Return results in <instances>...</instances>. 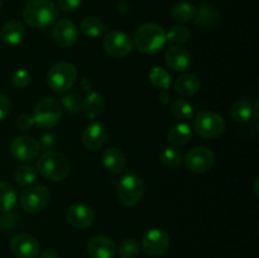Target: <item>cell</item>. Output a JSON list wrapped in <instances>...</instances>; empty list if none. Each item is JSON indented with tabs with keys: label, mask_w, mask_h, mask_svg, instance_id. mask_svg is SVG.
Instances as JSON below:
<instances>
[{
	"label": "cell",
	"mask_w": 259,
	"mask_h": 258,
	"mask_svg": "<svg viewBox=\"0 0 259 258\" xmlns=\"http://www.w3.org/2000/svg\"><path fill=\"white\" fill-rule=\"evenodd\" d=\"M58 18V8L52 0H30L23 9V19L29 27L43 28Z\"/></svg>",
	"instance_id": "1"
},
{
	"label": "cell",
	"mask_w": 259,
	"mask_h": 258,
	"mask_svg": "<svg viewBox=\"0 0 259 258\" xmlns=\"http://www.w3.org/2000/svg\"><path fill=\"white\" fill-rule=\"evenodd\" d=\"M166 42V30L156 23H146L134 33V45L137 50L146 55L158 52Z\"/></svg>",
	"instance_id": "2"
},
{
	"label": "cell",
	"mask_w": 259,
	"mask_h": 258,
	"mask_svg": "<svg viewBox=\"0 0 259 258\" xmlns=\"http://www.w3.org/2000/svg\"><path fill=\"white\" fill-rule=\"evenodd\" d=\"M70 161L57 151H47L38 158L37 171L50 181H62L70 174Z\"/></svg>",
	"instance_id": "3"
},
{
	"label": "cell",
	"mask_w": 259,
	"mask_h": 258,
	"mask_svg": "<svg viewBox=\"0 0 259 258\" xmlns=\"http://www.w3.org/2000/svg\"><path fill=\"white\" fill-rule=\"evenodd\" d=\"M146 194V184L137 174H126L116 185V196L125 206H136Z\"/></svg>",
	"instance_id": "4"
},
{
	"label": "cell",
	"mask_w": 259,
	"mask_h": 258,
	"mask_svg": "<svg viewBox=\"0 0 259 258\" xmlns=\"http://www.w3.org/2000/svg\"><path fill=\"white\" fill-rule=\"evenodd\" d=\"M77 80V70L75 65L67 61L55 63L47 73L48 86L56 93H66L75 85Z\"/></svg>",
	"instance_id": "5"
},
{
	"label": "cell",
	"mask_w": 259,
	"mask_h": 258,
	"mask_svg": "<svg viewBox=\"0 0 259 258\" xmlns=\"http://www.w3.org/2000/svg\"><path fill=\"white\" fill-rule=\"evenodd\" d=\"M32 118L34 123L40 128H53L60 123L61 118H62V106L55 99H42L35 105Z\"/></svg>",
	"instance_id": "6"
},
{
	"label": "cell",
	"mask_w": 259,
	"mask_h": 258,
	"mask_svg": "<svg viewBox=\"0 0 259 258\" xmlns=\"http://www.w3.org/2000/svg\"><path fill=\"white\" fill-rule=\"evenodd\" d=\"M195 131L200 137L214 139L222 136L225 129V120L222 115L214 111H200L195 118Z\"/></svg>",
	"instance_id": "7"
},
{
	"label": "cell",
	"mask_w": 259,
	"mask_h": 258,
	"mask_svg": "<svg viewBox=\"0 0 259 258\" xmlns=\"http://www.w3.org/2000/svg\"><path fill=\"white\" fill-rule=\"evenodd\" d=\"M51 199L50 189L45 185L35 184L32 186H28L20 196V205L23 210L27 212L34 214L40 211L48 205Z\"/></svg>",
	"instance_id": "8"
},
{
	"label": "cell",
	"mask_w": 259,
	"mask_h": 258,
	"mask_svg": "<svg viewBox=\"0 0 259 258\" xmlns=\"http://www.w3.org/2000/svg\"><path fill=\"white\" fill-rule=\"evenodd\" d=\"M185 164L195 174H204L212 167L215 162V154L209 147H195L185 157Z\"/></svg>",
	"instance_id": "9"
},
{
	"label": "cell",
	"mask_w": 259,
	"mask_h": 258,
	"mask_svg": "<svg viewBox=\"0 0 259 258\" xmlns=\"http://www.w3.org/2000/svg\"><path fill=\"white\" fill-rule=\"evenodd\" d=\"M103 47L108 55L115 58H123L131 53L133 42L128 34L119 30H111L106 33L103 40Z\"/></svg>",
	"instance_id": "10"
},
{
	"label": "cell",
	"mask_w": 259,
	"mask_h": 258,
	"mask_svg": "<svg viewBox=\"0 0 259 258\" xmlns=\"http://www.w3.org/2000/svg\"><path fill=\"white\" fill-rule=\"evenodd\" d=\"M171 240L168 234L162 229L148 230L142 239V248L151 257H161L169 249Z\"/></svg>",
	"instance_id": "11"
},
{
	"label": "cell",
	"mask_w": 259,
	"mask_h": 258,
	"mask_svg": "<svg viewBox=\"0 0 259 258\" xmlns=\"http://www.w3.org/2000/svg\"><path fill=\"white\" fill-rule=\"evenodd\" d=\"M39 142L30 136H20L10 143V154L20 162H30L39 153Z\"/></svg>",
	"instance_id": "12"
},
{
	"label": "cell",
	"mask_w": 259,
	"mask_h": 258,
	"mask_svg": "<svg viewBox=\"0 0 259 258\" xmlns=\"http://www.w3.org/2000/svg\"><path fill=\"white\" fill-rule=\"evenodd\" d=\"M10 249L17 258H37L39 254V243L32 234L18 233L10 242Z\"/></svg>",
	"instance_id": "13"
},
{
	"label": "cell",
	"mask_w": 259,
	"mask_h": 258,
	"mask_svg": "<svg viewBox=\"0 0 259 258\" xmlns=\"http://www.w3.org/2000/svg\"><path fill=\"white\" fill-rule=\"evenodd\" d=\"M68 223L78 229H88L95 223V211L91 206L85 204H73L66 212Z\"/></svg>",
	"instance_id": "14"
},
{
	"label": "cell",
	"mask_w": 259,
	"mask_h": 258,
	"mask_svg": "<svg viewBox=\"0 0 259 258\" xmlns=\"http://www.w3.org/2000/svg\"><path fill=\"white\" fill-rule=\"evenodd\" d=\"M78 32L75 23L70 19H61L53 27V39L60 47L70 48L77 42Z\"/></svg>",
	"instance_id": "15"
},
{
	"label": "cell",
	"mask_w": 259,
	"mask_h": 258,
	"mask_svg": "<svg viewBox=\"0 0 259 258\" xmlns=\"http://www.w3.org/2000/svg\"><path fill=\"white\" fill-rule=\"evenodd\" d=\"M88 252L91 258H114L116 254V244L106 235H96L88 243Z\"/></svg>",
	"instance_id": "16"
},
{
	"label": "cell",
	"mask_w": 259,
	"mask_h": 258,
	"mask_svg": "<svg viewBox=\"0 0 259 258\" xmlns=\"http://www.w3.org/2000/svg\"><path fill=\"white\" fill-rule=\"evenodd\" d=\"M164 61L171 70L184 72L191 65V55L186 48L171 46L167 48L166 53H164Z\"/></svg>",
	"instance_id": "17"
},
{
	"label": "cell",
	"mask_w": 259,
	"mask_h": 258,
	"mask_svg": "<svg viewBox=\"0 0 259 258\" xmlns=\"http://www.w3.org/2000/svg\"><path fill=\"white\" fill-rule=\"evenodd\" d=\"M106 129L101 123H90L82 133V143L90 151H98L104 146Z\"/></svg>",
	"instance_id": "18"
},
{
	"label": "cell",
	"mask_w": 259,
	"mask_h": 258,
	"mask_svg": "<svg viewBox=\"0 0 259 258\" xmlns=\"http://www.w3.org/2000/svg\"><path fill=\"white\" fill-rule=\"evenodd\" d=\"M104 168L111 175H119L125 168V156L116 147H110L103 154Z\"/></svg>",
	"instance_id": "19"
},
{
	"label": "cell",
	"mask_w": 259,
	"mask_h": 258,
	"mask_svg": "<svg viewBox=\"0 0 259 258\" xmlns=\"http://www.w3.org/2000/svg\"><path fill=\"white\" fill-rule=\"evenodd\" d=\"M25 27L23 23L19 20H9L3 25L2 30H0V37L2 40L7 45L15 46L19 45L25 37Z\"/></svg>",
	"instance_id": "20"
},
{
	"label": "cell",
	"mask_w": 259,
	"mask_h": 258,
	"mask_svg": "<svg viewBox=\"0 0 259 258\" xmlns=\"http://www.w3.org/2000/svg\"><path fill=\"white\" fill-rule=\"evenodd\" d=\"M199 77L194 73H184L175 82V90L181 96H194L200 90Z\"/></svg>",
	"instance_id": "21"
},
{
	"label": "cell",
	"mask_w": 259,
	"mask_h": 258,
	"mask_svg": "<svg viewBox=\"0 0 259 258\" xmlns=\"http://www.w3.org/2000/svg\"><path fill=\"white\" fill-rule=\"evenodd\" d=\"M191 137V128L186 123H179L172 126L167 134V139L174 147H184Z\"/></svg>",
	"instance_id": "22"
},
{
	"label": "cell",
	"mask_w": 259,
	"mask_h": 258,
	"mask_svg": "<svg viewBox=\"0 0 259 258\" xmlns=\"http://www.w3.org/2000/svg\"><path fill=\"white\" fill-rule=\"evenodd\" d=\"M104 108H105V101L99 93H91L82 104L83 114L89 119L98 118L103 113Z\"/></svg>",
	"instance_id": "23"
},
{
	"label": "cell",
	"mask_w": 259,
	"mask_h": 258,
	"mask_svg": "<svg viewBox=\"0 0 259 258\" xmlns=\"http://www.w3.org/2000/svg\"><path fill=\"white\" fill-rule=\"evenodd\" d=\"M17 191L10 184L0 181V212H8L13 210L17 204Z\"/></svg>",
	"instance_id": "24"
},
{
	"label": "cell",
	"mask_w": 259,
	"mask_h": 258,
	"mask_svg": "<svg viewBox=\"0 0 259 258\" xmlns=\"http://www.w3.org/2000/svg\"><path fill=\"white\" fill-rule=\"evenodd\" d=\"M196 10V7H194L190 3L180 2L172 7L171 17L175 22H177V24H182V23H186L191 20L192 18H195Z\"/></svg>",
	"instance_id": "25"
},
{
	"label": "cell",
	"mask_w": 259,
	"mask_h": 258,
	"mask_svg": "<svg viewBox=\"0 0 259 258\" xmlns=\"http://www.w3.org/2000/svg\"><path fill=\"white\" fill-rule=\"evenodd\" d=\"M253 115V105L247 100H237L230 106V116L237 123H245Z\"/></svg>",
	"instance_id": "26"
},
{
	"label": "cell",
	"mask_w": 259,
	"mask_h": 258,
	"mask_svg": "<svg viewBox=\"0 0 259 258\" xmlns=\"http://www.w3.org/2000/svg\"><path fill=\"white\" fill-rule=\"evenodd\" d=\"M195 15H197L196 24L202 28L212 27V25L217 24L218 19H219L218 10L209 4H202L199 8V10H196V14Z\"/></svg>",
	"instance_id": "27"
},
{
	"label": "cell",
	"mask_w": 259,
	"mask_h": 258,
	"mask_svg": "<svg viewBox=\"0 0 259 258\" xmlns=\"http://www.w3.org/2000/svg\"><path fill=\"white\" fill-rule=\"evenodd\" d=\"M81 32L89 38H98L106 30V25L96 17H86L80 24Z\"/></svg>",
	"instance_id": "28"
},
{
	"label": "cell",
	"mask_w": 259,
	"mask_h": 258,
	"mask_svg": "<svg viewBox=\"0 0 259 258\" xmlns=\"http://www.w3.org/2000/svg\"><path fill=\"white\" fill-rule=\"evenodd\" d=\"M149 81L154 88L159 89V90H168L171 88L172 77L168 71L164 70L163 67L156 66L149 72Z\"/></svg>",
	"instance_id": "29"
},
{
	"label": "cell",
	"mask_w": 259,
	"mask_h": 258,
	"mask_svg": "<svg viewBox=\"0 0 259 258\" xmlns=\"http://www.w3.org/2000/svg\"><path fill=\"white\" fill-rule=\"evenodd\" d=\"M169 110H171L172 115L175 118L181 121H187L194 116V106L189 101L182 100V99H177V100L172 101Z\"/></svg>",
	"instance_id": "30"
},
{
	"label": "cell",
	"mask_w": 259,
	"mask_h": 258,
	"mask_svg": "<svg viewBox=\"0 0 259 258\" xmlns=\"http://www.w3.org/2000/svg\"><path fill=\"white\" fill-rule=\"evenodd\" d=\"M37 171L32 166H20L15 169L14 180L20 186H29L34 182Z\"/></svg>",
	"instance_id": "31"
},
{
	"label": "cell",
	"mask_w": 259,
	"mask_h": 258,
	"mask_svg": "<svg viewBox=\"0 0 259 258\" xmlns=\"http://www.w3.org/2000/svg\"><path fill=\"white\" fill-rule=\"evenodd\" d=\"M118 253L121 258H137L141 254V244L136 239H124L119 244Z\"/></svg>",
	"instance_id": "32"
},
{
	"label": "cell",
	"mask_w": 259,
	"mask_h": 258,
	"mask_svg": "<svg viewBox=\"0 0 259 258\" xmlns=\"http://www.w3.org/2000/svg\"><path fill=\"white\" fill-rule=\"evenodd\" d=\"M162 164L164 167H168V168H176L180 164L182 163L184 158H182L181 152L177 151L176 148H166L163 149V152L159 156Z\"/></svg>",
	"instance_id": "33"
},
{
	"label": "cell",
	"mask_w": 259,
	"mask_h": 258,
	"mask_svg": "<svg viewBox=\"0 0 259 258\" xmlns=\"http://www.w3.org/2000/svg\"><path fill=\"white\" fill-rule=\"evenodd\" d=\"M61 104L68 113L77 114L82 110L83 100L78 94H67L61 99Z\"/></svg>",
	"instance_id": "34"
},
{
	"label": "cell",
	"mask_w": 259,
	"mask_h": 258,
	"mask_svg": "<svg viewBox=\"0 0 259 258\" xmlns=\"http://www.w3.org/2000/svg\"><path fill=\"white\" fill-rule=\"evenodd\" d=\"M190 30L189 28L185 27L184 24H175L172 25L171 29L168 30V33H166L167 39H169L174 43H185L189 40L190 38Z\"/></svg>",
	"instance_id": "35"
},
{
	"label": "cell",
	"mask_w": 259,
	"mask_h": 258,
	"mask_svg": "<svg viewBox=\"0 0 259 258\" xmlns=\"http://www.w3.org/2000/svg\"><path fill=\"white\" fill-rule=\"evenodd\" d=\"M30 81V73L28 72L27 70L24 68H19V70L15 71L13 73V77H12V82L15 88H19L23 89L29 83Z\"/></svg>",
	"instance_id": "36"
},
{
	"label": "cell",
	"mask_w": 259,
	"mask_h": 258,
	"mask_svg": "<svg viewBox=\"0 0 259 258\" xmlns=\"http://www.w3.org/2000/svg\"><path fill=\"white\" fill-rule=\"evenodd\" d=\"M18 215L10 214V211L3 212L0 215V229L4 232H10L18 223Z\"/></svg>",
	"instance_id": "37"
},
{
	"label": "cell",
	"mask_w": 259,
	"mask_h": 258,
	"mask_svg": "<svg viewBox=\"0 0 259 258\" xmlns=\"http://www.w3.org/2000/svg\"><path fill=\"white\" fill-rule=\"evenodd\" d=\"M15 125H17V128L22 132L29 131V129H32V126L34 125V120H33L32 116H29L28 114H20L17 118V120H15Z\"/></svg>",
	"instance_id": "38"
},
{
	"label": "cell",
	"mask_w": 259,
	"mask_h": 258,
	"mask_svg": "<svg viewBox=\"0 0 259 258\" xmlns=\"http://www.w3.org/2000/svg\"><path fill=\"white\" fill-rule=\"evenodd\" d=\"M12 109H13V105L10 99L8 98L7 95L0 94V121L4 120L5 118L9 116V114L12 113Z\"/></svg>",
	"instance_id": "39"
},
{
	"label": "cell",
	"mask_w": 259,
	"mask_h": 258,
	"mask_svg": "<svg viewBox=\"0 0 259 258\" xmlns=\"http://www.w3.org/2000/svg\"><path fill=\"white\" fill-rule=\"evenodd\" d=\"M82 0H57V5L62 12L72 13L78 9Z\"/></svg>",
	"instance_id": "40"
},
{
	"label": "cell",
	"mask_w": 259,
	"mask_h": 258,
	"mask_svg": "<svg viewBox=\"0 0 259 258\" xmlns=\"http://www.w3.org/2000/svg\"><path fill=\"white\" fill-rule=\"evenodd\" d=\"M55 143H56V137L53 136V134L47 133L45 134V136H42L39 146L43 147V148H50V147H52Z\"/></svg>",
	"instance_id": "41"
},
{
	"label": "cell",
	"mask_w": 259,
	"mask_h": 258,
	"mask_svg": "<svg viewBox=\"0 0 259 258\" xmlns=\"http://www.w3.org/2000/svg\"><path fill=\"white\" fill-rule=\"evenodd\" d=\"M38 258H58V254L53 250H46Z\"/></svg>",
	"instance_id": "42"
},
{
	"label": "cell",
	"mask_w": 259,
	"mask_h": 258,
	"mask_svg": "<svg viewBox=\"0 0 259 258\" xmlns=\"http://www.w3.org/2000/svg\"><path fill=\"white\" fill-rule=\"evenodd\" d=\"M159 98H161V101L163 104H167L169 101V99H171L169 98V94H167V93H162L161 95H159Z\"/></svg>",
	"instance_id": "43"
},
{
	"label": "cell",
	"mask_w": 259,
	"mask_h": 258,
	"mask_svg": "<svg viewBox=\"0 0 259 258\" xmlns=\"http://www.w3.org/2000/svg\"><path fill=\"white\" fill-rule=\"evenodd\" d=\"M254 192H255V196H258V177L254 181Z\"/></svg>",
	"instance_id": "44"
},
{
	"label": "cell",
	"mask_w": 259,
	"mask_h": 258,
	"mask_svg": "<svg viewBox=\"0 0 259 258\" xmlns=\"http://www.w3.org/2000/svg\"><path fill=\"white\" fill-rule=\"evenodd\" d=\"M2 7H3V0H0V9H2Z\"/></svg>",
	"instance_id": "45"
}]
</instances>
